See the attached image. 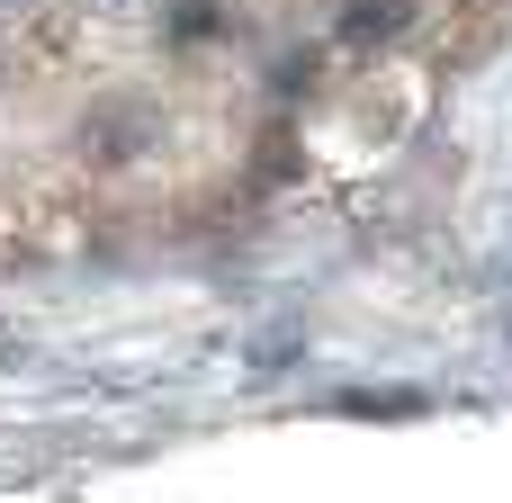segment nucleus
<instances>
[{
  "label": "nucleus",
  "mask_w": 512,
  "mask_h": 503,
  "mask_svg": "<svg viewBox=\"0 0 512 503\" xmlns=\"http://www.w3.org/2000/svg\"><path fill=\"white\" fill-rule=\"evenodd\" d=\"M0 9H18V0H0Z\"/></svg>",
  "instance_id": "obj_2"
},
{
  "label": "nucleus",
  "mask_w": 512,
  "mask_h": 503,
  "mask_svg": "<svg viewBox=\"0 0 512 503\" xmlns=\"http://www.w3.org/2000/svg\"><path fill=\"white\" fill-rule=\"evenodd\" d=\"M396 27H405V0H360L342 18V45H369V36H396Z\"/></svg>",
  "instance_id": "obj_1"
}]
</instances>
